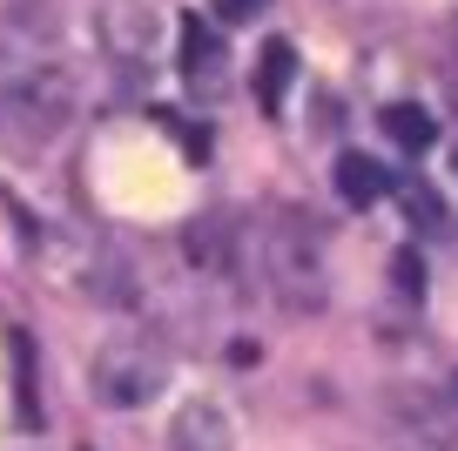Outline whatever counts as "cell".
I'll return each mask as SVG.
<instances>
[{"label":"cell","mask_w":458,"mask_h":451,"mask_svg":"<svg viewBox=\"0 0 458 451\" xmlns=\"http://www.w3.org/2000/svg\"><path fill=\"white\" fill-rule=\"evenodd\" d=\"M263 290L284 303L290 317H310L324 311V250H317V236L297 223V216H276L270 229H263Z\"/></svg>","instance_id":"cell-1"},{"label":"cell","mask_w":458,"mask_h":451,"mask_svg":"<svg viewBox=\"0 0 458 451\" xmlns=\"http://www.w3.org/2000/svg\"><path fill=\"white\" fill-rule=\"evenodd\" d=\"M162 384H169V357H162L148 337H114V344H101L95 364H88V391H95L108 411L156 404Z\"/></svg>","instance_id":"cell-2"},{"label":"cell","mask_w":458,"mask_h":451,"mask_svg":"<svg viewBox=\"0 0 458 451\" xmlns=\"http://www.w3.org/2000/svg\"><path fill=\"white\" fill-rule=\"evenodd\" d=\"M0 115L7 122H21L28 135H61L74 115V81L61 61H28V68L7 81V95H0Z\"/></svg>","instance_id":"cell-3"},{"label":"cell","mask_w":458,"mask_h":451,"mask_svg":"<svg viewBox=\"0 0 458 451\" xmlns=\"http://www.w3.org/2000/svg\"><path fill=\"white\" fill-rule=\"evenodd\" d=\"M175 55H182V81L196 88V95H223L229 55H223V34H216V28H202V21L189 14L182 34H175Z\"/></svg>","instance_id":"cell-4"},{"label":"cell","mask_w":458,"mask_h":451,"mask_svg":"<svg viewBox=\"0 0 458 451\" xmlns=\"http://www.w3.org/2000/svg\"><path fill=\"white\" fill-rule=\"evenodd\" d=\"M236 445V431H229L223 404H209V397H196V404L175 411L169 438H162V451H229Z\"/></svg>","instance_id":"cell-5"},{"label":"cell","mask_w":458,"mask_h":451,"mask_svg":"<svg viewBox=\"0 0 458 451\" xmlns=\"http://www.w3.org/2000/svg\"><path fill=\"white\" fill-rule=\"evenodd\" d=\"M330 175H337V196L351 202V209H371V202L391 189V169H385L377 156H364V149L337 156V169H330Z\"/></svg>","instance_id":"cell-6"},{"label":"cell","mask_w":458,"mask_h":451,"mask_svg":"<svg viewBox=\"0 0 458 451\" xmlns=\"http://www.w3.org/2000/svg\"><path fill=\"white\" fill-rule=\"evenodd\" d=\"M101 34H108V47H114L122 61H142L148 41H156V21H148L135 0H114L108 14H101Z\"/></svg>","instance_id":"cell-7"},{"label":"cell","mask_w":458,"mask_h":451,"mask_svg":"<svg viewBox=\"0 0 458 451\" xmlns=\"http://www.w3.org/2000/svg\"><path fill=\"white\" fill-rule=\"evenodd\" d=\"M377 122H385V135L398 141L404 156H418V149H431V141H438V122H431V115L418 108V101H391V108L377 115Z\"/></svg>","instance_id":"cell-8"},{"label":"cell","mask_w":458,"mask_h":451,"mask_svg":"<svg viewBox=\"0 0 458 451\" xmlns=\"http://www.w3.org/2000/svg\"><path fill=\"white\" fill-rule=\"evenodd\" d=\"M290 74H297V47L290 41H270L263 47V61H257V95H263V108H284V95H290Z\"/></svg>","instance_id":"cell-9"},{"label":"cell","mask_w":458,"mask_h":451,"mask_svg":"<svg viewBox=\"0 0 458 451\" xmlns=\"http://www.w3.org/2000/svg\"><path fill=\"white\" fill-rule=\"evenodd\" d=\"M404 209H411V223L425 216V229H445V209H438V196H431L425 183H404Z\"/></svg>","instance_id":"cell-10"},{"label":"cell","mask_w":458,"mask_h":451,"mask_svg":"<svg viewBox=\"0 0 458 451\" xmlns=\"http://www.w3.org/2000/svg\"><path fill=\"white\" fill-rule=\"evenodd\" d=\"M216 7V21H229V28H243V21H257L263 7H270V0H209Z\"/></svg>","instance_id":"cell-11"},{"label":"cell","mask_w":458,"mask_h":451,"mask_svg":"<svg viewBox=\"0 0 458 451\" xmlns=\"http://www.w3.org/2000/svg\"><path fill=\"white\" fill-rule=\"evenodd\" d=\"M398 290H404V296H418V290H425V269H418L411 256H398Z\"/></svg>","instance_id":"cell-12"},{"label":"cell","mask_w":458,"mask_h":451,"mask_svg":"<svg viewBox=\"0 0 458 451\" xmlns=\"http://www.w3.org/2000/svg\"><path fill=\"white\" fill-rule=\"evenodd\" d=\"M452 397H458V378H452Z\"/></svg>","instance_id":"cell-13"}]
</instances>
